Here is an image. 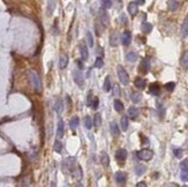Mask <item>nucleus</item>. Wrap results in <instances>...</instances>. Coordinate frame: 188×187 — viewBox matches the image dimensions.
<instances>
[{
  "instance_id": "72a5a7b5",
  "label": "nucleus",
  "mask_w": 188,
  "mask_h": 187,
  "mask_svg": "<svg viewBox=\"0 0 188 187\" xmlns=\"http://www.w3.org/2000/svg\"><path fill=\"white\" fill-rule=\"evenodd\" d=\"M87 42H88L89 47H93V46H94V37H93V34H91L90 31L87 33Z\"/></svg>"
},
{
  "instance_id": "9d476101",
  "label": "nucleus",
  "mask_w": 188,
  "mask_h": 187,
  "mask_svg": "<svg viewBox=\"0 0 188 187\" xmlns=\"http://www.w3.org/2000/svg\"><path fill=\"white\" fill-rule=\"evenodd\" d=\"M126 157H127V150L126 149H118L117 150V152H115V158H117L118 161L122 162V161H125V159H126Z\"/></svg>"
},
{
  "instance_id": "79ce46f5",
  "label": "nucleus",
  "mask_w": 188,
  "mask_h": 187,
  "mask_svg": "<svg viewBox=\"0 0 188 187\" xmlns=\"http://www.w3.org/2000/svg\"><path fill=\"white\" fill-rule=\"evenodd\" d=\"M75 172H76L75 173L76 178H77V179H81V178H82V169H81V166H77Z\"/></svg>"
},
{
  "instance_id": "412c9836",
  "label": "nucleus",
  "mask_w": 188,
  "mask_h": 187,
  "mask_svg": "<svg viewBox=\"0 0 188 187\" xmlns=\"http://www.w3.org/2000/svg\"><path fill=\"white\" fill-rule=\"evenodd\" d=\"M141 30H142L143 34H149L152 30V25H151L150 23H148V22H143L142 25H141Z\"/></svg>"
},
{
  "instance_id": "4468645a",
  "label": "nucleus",
  "mask_w": 188,
  "mask_h": 187,
  "mask_svg": "<svg viewBox=\"0 0 188 187\" xmlns=\"http://www.w3.org/2000/svg\"><path fill=\"white\" fill-rule=\"evenodd\" d=\"M110 131L112 133L113 136H119L120 135V130H119V126L117 125V123L115 121H112L111 124H110Z\"/></svg>"
},
{
  "instance_id": "f3484780",
  "label": "nucleus",
  "mask_w": 188,
  "mask_h": 187,
  "mask_svg": "<svg viewBox=\"0 0 188 187\" xmlns=\"http://www.w3.org/2000/svg\"><path fill=\"white\" fill-rule=\"evenodd\" d=\"M100 162L103 163L104 166H109V164H110V157L105 151H102V154H100Z\"/></svg>"
},
{
  "instance_id": "a18cd8bd",
  "label": "nucleus",
  "mask_w": 188,
  "mask_h": 187,
  "mask_svg": "<svg viewBox=\"0 0 188 187\" xmlns=\"http://www.w3.org/2000/svg\"><path fill=\"white\" fill-rule=\"evenodd\" d=\"M113 95H114V96H119V95H120V88H119L118 84H115V86L113 87Z\"/></svg>"
},
{
  "instance_id": "6ab92c4d",
  "label": "nucleus",
  "mask_w": 188,
  "mask_h": 187,
  "mask_svg": "<svg viewBox=\"0 0 188 187\" xmlns=\"http://www.w3.org/2000/svg\"><path fill=\"white\" fill-rule=\"evenodd\" d=\"M179 2L177 1V0H169L168 1V7H169L170 11H172V12H174V11H177L178 8H179Z\"/></svg>"
},
{
  "instance_id": "39448f33",
  "label": "nucleus",
  "mask_w": 188,
  "mask_h": 187,
  "mask_svg": "<svg viewBox=\"0 0 188 187\" xmlns=\"http://www.w3.org/2000/svg\"><path fill=\"white\" fill-rule=\"evenodd\" d=\"M98 16H99V20H100V22H102V24L104 25V27H106L107 24H109V14H107V12H106V9L105 8H100L99 11H98Z\"/></svg>"
},
{
  "instance_id": "58836bf2",
  "label": "nucleus",
  "mask_w": 188,
  "mask_h": 187,
  "mask_svg": "<svg viewBox=\"0 0 188 187\" xmlns=\"http://www.w3.org/2000/svg\"><path fill=\"white\" fill-rule=\"evenodd\" d=\"M164 87H165V89H166L168 91H173L174 88H175V83H174V82H169V83H166Z\"/></svg>"
},
{
  "instance_id": "f8f14e48",
  "label": "nucleus",
  "mask_w": 188,
  "mask_h": 187,
  "mask_svg": "<svg viewBox=\"0 0 188 187\" xmlns=\"http://www.w3.org/2000/svg\"><path fill=\"white\" fill-rule=\"evenodd\" d=\"M141 69H142V72H143L144 74L150 71V60H149V58H144V59L142 60Z\"/></svg>"
},
{
  "instance_id": "423d86ee",
  "label": "nucleus",
  "mask_w": 188,
  "mask_h": 187,
  "mask_svg": "<svg viewBox=\"0 0 188 187\" xmlns=\"http://www.w3.org/2000/svg\"><path fill=\"white\" fill-rule=\"evenodd\" d=\"M80 53H81V57H82V59L83 60H87L88 59V47H87V45H86V43H84V40H81L80 42Z\"/></svg>"
},
{
  "instance_id": "5701e85b",
  "label": "nucleus",
  "mask_w": 188,
  "mask_h": 187,
  "mask_svg": "<svg viewBox=\"0 0 188 187\" xmlns=\"http://www.w3.org/2000/svg\"><path fill=\"white\" fill-rule=\"evenodd\" d=\"M180 65L184 67V68H188V51H186L182 57H181V59H180Z\"/></svg>"
},
{
  "instance_id": "aec40b11",
  "label": "nucleus",
  "mask_w": 188,
  "mask_h": 187,
  "mask_svg": "<svg viewBox=\"0 0 188 187\" xmlns=\"http://www.w3.org/2000/svg\"><path fill=\"white\" fill-rule=\"evenodd\" d=\"M134 84H135V87H137L140 89H143L146 87V80L142 79V77H136L135 81H134Z\"/></svg>"
},
{
  "instance_id": "7ed1b4c3",
  "label": "nucleus",
  "mask_w": 188,
  "mask_h": 187,
  "mask_svg": "<svg viewBox=\"0 0 188 187\" xmlns=\"http://www.w3.org/2000/svg\"><path fill=\"white\" fill-rule=\"evenodd\" d=\"M137 157L141 159V161H150L151 158L153 157V152L149 149H142L140 151H137Z\"/></svg>"
},
{
  "instance_id": "c756f323",
  "label": "nucleus",
  "mask_w": 188,
  "mask_h": 187,
  "mask_svg": "<svg viewBox=\"0 0 188 187\" xmlns=\"http://www.w3.org/2000/svg\"><path fill=\"white\" fill-rule=\"evenodd\" d=\"M147 170V168L144 166V165H141V164H139V165H136L135 166V173L137 174V176H142L143 173H144V171Z\"/></svg>"
},
{
  "instance_id": "bb28decb",
  "label": "nucleus",
  "mask_w": 188,
  "mask_h": 187,
  "mask_svg": "<svg viewBox=\"0 0 188 187\" xmlns=\"http://www.w3.org/2000/svg\"><path fill=\"white\" fill-rule=\"evenodd\" d=\"M118 34L117 33H112L111 34V36H110V44H111V46H117L118 45Z\"/></svg>"
},
{
  "instance_id": "6e6552de",
  "label": "nucleus",
  "mask_w": 188,
  "mask_h": 187,
  "mask_svg": "<svg viewBox=\"0 0 188 187\" xmlns=\"http://www.w3.org/2000/svg\"><path fill=\"white\" fill-rule=\"evenodd\" d=\"M64 128H65L64 121L60 119V120L58 121V127H57V139H58V140L62 139V136H64Z\"/></svg>"
},
{
  "instance_id": "a211bd4d",
  "label": "nucleus",
  "mask_w": 188,
  "mask_h": 187,
  "mask_svg": "<svg viewBox=\"0 0 188 187\" xmlns=\"http://www.w3.org/2000/svg\"><path fill=\"white\" fill-rule=\"evenodd\" d=\"M131 99H132L133 103H139V102H141V99H142V93H139V91H133L131 93Z\"/></svg>"
},
{
  "instance_id": "e433bc0d",
  "label": "nucleus",
  "mask_w": 188,
  "mask_h": 187,
  "mask_svg": "<svg viewBox=\"0 0 188 187\" xmlns=\"http://www.w3.org/2000/svg\"><path fill=\"white\" fill-rule=\"evenodd\" d=\"M103 66H104V61H103V59L100 57H98L96 59V61H95V67L96 68H102Z\"/></svg>"
},
{
  "instance_id": "2f4dec72",
  "label": "nucleus",
  "mask_w": 188,
  "mask_h": 187,
  "mask_svg": "<svg viewBox=\"0 0 188 187\" xmlns=\"http://www.w3.org/2000/svg\"><path fill=\"white\" fill-rule=\"evenodd\" d=\"M69 126H71V128H72V130H75L76 127L78 126V118H77V117H73V118L71 119V121H69Z\"/></svg>"
},
{
  "instance_id": "20e7f679",
  "label": "nucleus",
  "mask_w": 188,
  "mask_h": 187,
  "mask_svg": "<svg viewBox=\"0 0 188 187\" xmlns=\"http://www.w3.org/2000/svg\"><path fill=\"white\" fill-rule=\"evenodd\" d=\"M73 77H74V81H75V83L77 86L83 87V84H84V77H83V74H82L81 71L74 69V71H73Z\"/></svg>"
},
{
  "instance_id": "393cba45",
  "label": "nucleus",
  "mask_w": 188,
  "mask_h": 187,
  "mask_svg": "<svg viewBox=\"0 0 188 187\" xmlns=\"http://www.w3.org/2000/svg\"><path fill=\"white\" fill-rule=\"evenodd\" d=\"M103 90H104L105 93H109V91L111 90V81H110V77H109V76H106V79H105V81H104Z\"/></svg>"
},
{
  "instance_id": "dca6fc26",
  "label": "nucleus",
  "mask_w": 188,
  "mask_h": 187,
  "mask_svg": "<svg viewBox=\"0 0 188 187\" xmlns=\"http://www.w3.org/2000/svg\"><path fill=\"white\" fill-rule=\"evenodd\" d=\"M149 91H150V93L155 95V96H158L160 93V88H159V86L157 83H151L149 86Z\"/></svg>"
},
{
  "instance_id": "4be33fe9",
  "label": "nucleus",
  "mask_w": 188,
  "mask_h": 187,
  "mask_svg": "<svg viewBox=\"0 0 188 187\" xmlns=\"http://www.w3.org/2000/svg\"><path fill=\"white\" fill-rule=\"evenodd\" d=\"M126 59H127V61H129V62H135V61L137 60V53L134 52V51H131V52H128V53L126 55Z\"/></svg>"
},
{
  "instance_id": "4c0bfd02",
  "label": "nucleus",
  "mask_w": 188,
  "mask_h": 187,
  "mask_svg": "<svg viewBox=\"0 0 188 187\" xmlns=\"http://www.w3.org/2000/svg\"><path fill=\"white\" fill-rule=\"evenodd\" d=\"M102 6L105 9H109L112 7V1L111 0H102Z\"/></svg>"
},
{
  "instance_id": "b1692460",
  "label": "nucleus",
  "mask_w": 188,
  "mask_h": 187,
  "mask_svg": "<svg viewBox=\"0 0 188 187\" xmlns=\"http://www.w3.org/2000/svg\"><path fill=\"white\" fill-rule=\"evenodd\" d=\"M56 8V0H49L47 2V14L51 15Z\"/></svg>"
},
{
  "instance_id": "c85d7f7f",
  "label": "nucleus",
  "mask_w": 188,
  "mask_h": 187,
  "mask_svg": "<svg viewBox=\"0 0 188 187\" xmlns=\"http://www.w3.org/2000/svg\"><path fill=\"white\" fill-rule=\"evenodd\" d=\"M94 126H96L97 128H98L99 126H102V117H100V114H99V113H96V114H95Z\"/></svg>"
},
{
  "instance_id": "37998d69",
  "label": "nucleus",
  "mask_w": 188,
  "mask_h": 187,
  "mask_svg": "<svg viewBox=\"0 0 188 187\" xmlns=\"http://www.w3.org/2000/svg\"><path fill=\"white\" fill-rule=\"evenodd\" d=\"M173 154H174V156H175L177 158H181V156H182V150L181 149H174L173 150Z\"/></svg>"
},
{
  "instance_id": "de8ad7c7",
  "label": "nucleus",
  "mask_w": 188,
  "mask_h": 187,
  "mask_svg": "<svg viewBox=\"0 0 188 187\" xmlns=\"http://www.w3.org/2000/svg\"><path fill=\"white\" fill-rule=\"evenodd\" d=\"M87 104L88 105H91V93L88 95V101H87Z\"/></svg>"
},
{
  "instance_id": "a19ab883",
  "label": "nucleus",
  "mask_w": 188,
  "mask_h": 187,
  "mask_svg": "<svg viewBox=\"0 0 188 187\" xmlns=\"http://www.w3.org/2000/svg\"><path fill=\"white\" fill-rule=\"evenodd\" d=\"M180 169H181V171L188 170V158L187 159H185V161H182V162L180 163Z\"/></svg>"
},
{
  "instance_id": "c03bdc74",
  "label": "nucleus",
  "mask_w": 188,
  "mask_h": 187,
  "mask_svg": "<svg viewBox=\"0 0 188 187\" xmlns=\"http://www.w3.org/2000/svg\"><path fill=\"white\" fill-rule=\"evenodd\" d=\"M181 179L184 181H188V170H185L181 172Z\"/></svg>"
},
{
  "instance_id": "f257e3e1",
  "label": "nucleus",
  "mask_w": 188,
  "mask_h": 187,
  "mask_svg": "<svg viewBox=\"0 0 188 187\" xmlns=\"http://www.w3.org/2000/svg\"><path fill=\"white\" fill-rule=\"evenodd\" d=\"M28 75H29V80H30L34 89H35L36 91H40V89H42V82H40V80H39V76L37 75V73L34 72V71H29V72H28Z\"/></svg>"
},
{
  "instance_id": "0eeeda50",
  "label": "nucleus",
  "mask_w": 188,
  "mask_h": 187,
  "mask_svg": "<svg viewBox=\"0 0 188 187\" xmlns=\"http://www.w3.org/2000/svg\"><path fill=\"white\" fill-rule=\"evenodd\" d=\"M180 34H181V37H187L188 36V16L185 18L182 24H181V29H180Z\"/></svg>"
},
{
  "instance_id": "ea45409f",
  "label": "nucleus",
  "mask_w": 188,
  "mask_h": 187,
  "mask_svg": "<svg viewBox=\"0 0 188 187\" xmlns=\"http://www.w3.org/2000/svg\"><path fill=\"white\" fill-rule=\"evenodd\" d=\"M98 105H99V99H98V97H94V101L91 102V108L96 110L97 108H98Z\"/></svg>"
},
{
  "instance_id": "cd10ccee",
  "label": "nucleus",
  "mask_w": 188,
  "mask_h": 187,
  "mask_svg": "<svg viewBox=\"0 0 188 187\" xmlns=\"http://www.w3.org/2000/svg\"><path fill=\"white\" fill-rule=\"evenodd\" d=\"M139 115V109L137 108H129L128 109V117L129 118H136Z\"/></svg>"
},
{
  "instance_id": "f704fd0d",
  "label": "nucleus",
  "mask_w": 188,
  "mask_h": 187,
  "mask_svg": "<svg viewBox=\"0 0 188 187\" xmlns=\"http://www.w3.org/2000/svg\"><path fill=\"white\" fill-rule=\"evenodd\" d=\"M53 149H54V151H57V152H61V150H62V143L57 139L56 142H54V146H53Z\"/></svg>"
},
{
  "instance_id": "49530a36",
  "label": "nucleus",
  "mask_w": 188,
  "mask_h": 187,
  "mask_svg": "<svg viewBox=\"0 0 188 187\" xmlns=\"http://www.w3.org/2000/svg\"><path fill=\"white\" fill-rule=\"evenodd\" d=\"M76 64H77V66L80 67V69H82V68H83V64H82V60H76Z\"/></svg>"
},
{
  "instance_id": "c9c22d12",
  "label": "nucleus",
  "mask_w": 188,
  "mask_h": 187,
  "mask_svg": "<svg viewBox=\"0 0 188 187\" xmlns=\"http://www.w3.org/2000/svg\"><path fill=\"white\" fill-rule=\"evenodd\" d=\"M54 110H56L58 113L62 111V102H61V99H57V101H56V104H54Z\"/></svg>"
},
{
  "instance_id": "ddd939ff",
  "label": "nucleus",
  "mask_w": 188,
  "mask_h": 187,
  "mask_svg": "<svg viewBox=\"0 0 188 187\" xmlns=\"http://www.w3.org/2000/svg\"><path fill=\"white\" fill-rule=\"evenodd\" d=\"M67 65H68V56L61 55L60 58H59V67H60L61 69H64V68L67 67Z\"/></svg>"
},
{
  "instance_id": "9b49d317",
  "label": "nucleus",
  "mask_w": 188,
  "mask_h": 187,
  "mask_svg": "<svg viewBox=\"0 0 188 187\" xmlns=\"http://www.w3.org/2000/svg\"><path fill=\"white\" fill-rule=\"evenodd\" d=\"M127 9H128V13H129L132 16H135V15L137 14V12H139V5H137L136 2H129Z\"/></svg>"
},
{
  "instance_id": "473e14b6",
  "label": "nucleus",
  "mask_w": 188,
  "mask_h": 187,
  "mask_svg": "<svg viewBox=\"0 0 188 187\" xmlns=\"http://www.w3.org/2000/svg\"><path fill=\"white\" fill-rule=\"evenodd\" d=\"M83 123H84V127H86L87 130H90V128L93 127V120H91L90 117H86Z\"/></svg>"
},
{
  "instance_id": "8fccbe9b",
  "label": "nucleus",
  "mask_w": 188,
  "mask_h": 187,
  "mask_svg": "<svg viewBox=\"0 0 188 187\" xmlns=\"http://www.w3.org/2000/svg\"><path fill=\"white\" fill-rule=\"evenodd\" d=\"M137 187H140V186H147V184L146 183H139L137 185H136Z\"/></svg>"
},
{
  "instance_id": "f03ea898",
  "label": "nucleus",
  "mask_w": 188,
  "mask_h": 187,
  "mask_svg": "<svg viewBox=\"0 0 188 187\" xmlns=\"http://www.w3.org/2000/svg\"><path fill=\"white\" fill-rule=\"evenodd\" d=\"M117 72H118V76H119L120 82H121L122 84H125V86L128 84V82H129V75L125 71V68H124L122 66H118V67H117Z\"/></svg>"
},
{
  "instance_id": "7c9ffc66",
  "label": "nucleus",
  "mask_w": 188,
  "mask_h": 187,
  "mask_svg": "<svg viewBox=\"0 0 188 187\" xmlns=\"http://www.w3.org/2000/svg\"><path fill=\"white\" fill-rule=\"evenodd\" d=\"M120 125H121L122 131H127V128H128V119H127V117H122L121 118Z\"/></svg>"
},
{
  "instance_id": "2eb2a0df",
  "label": "nucleus",
  "mask_w": 188,
  "mask_h": 187,
  "mask_svg": "<svg viewBox=\"0 0 188 187\" xmlns=\"http://www.w3.org/2000/svg\"><path fill=\"white\" fill-rule=\"evenodd\" d=\"M131 40H132V35H131V33H129V31H125V33L122 34V36H121V42H122V44H124V45H129Z\"/></svg>"
},
{
  "instance_id": "09e8293b",
  "label": "nucleus",
  "mask_w": 188,
  "mask_h": 187,
  "mask_svg": "<svg viewBox=\"0 0 188 187\" xmlns=\"http://www.w3.org/2000/svg\"><path fill=\"white\" fill-rule=\"evenodd\" d=\"M135 2H136L137 5H144L146 0H135Z\"/></svg>"
},
{
  "instance_id": "a878e982",
  "label": "nucleus",
  "mask_w": 188,
  "mask_h": 187,
  "mask_svg": "<svg viewBox=\"0 0 188 187\" xmlns=\"http://www.w3.org/2000/svg\"><path fill=\"white\" fill-rule=\"evenodd\" d=\"M113 106H114V110H115L117 112H121V111L124 110V104H122L119 99H115V101H114Z\"/></svg>"
},
{
  "instance_id": "1a4fd4ad",
  "label": "nucleus",
  "mask_w": 188,
  "mask_h": 187,
  "mask_svg": "<svg viewBox=\"0 0 188 187\" xmlns=\"http://www.w3.org/2000/svg\"><path fill=\"white\" fill-rule=\"evenodd\" d=\"M126 179H127V177H126L125 172L118 171V172L115 173V181H117L118 184H125V183H126Z\"/></svg>"
}]
</instances>
